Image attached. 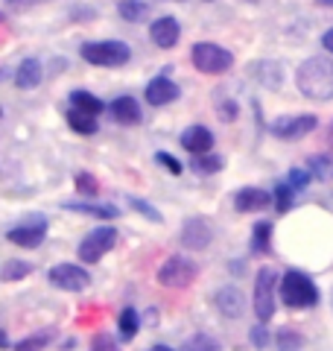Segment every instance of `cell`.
I'll use <instances>...</instances> for the list:
<instances>
[{"mask_svg": "<svg viewBox=\"0 0 333 351\" xmlns=\"http://www.w3.org/2000/svg\"><path fill=\"white\" fill-rule=\"evenodd\" d=\"M47 343H50V334H36V337L21 339V343L15 346V351H41Z\"/></svg>", "mask_w": 333, "mask_h": 351, "instance_id": "cell-32", "label": "cell"}, {"mask_svg": "<svg viewBox=\"0 0 333 351\" xmlns=\"http://www.w3.org/2000/svg\"><path fill=\"white\" fill-rule=\"evenodd\" d=\"M79 53L88 64H97V68H120L132 56L129 44L123 41H88L79 47Z\"/></svg>", "mask_w": 333, "mask_h": 351, "instance_id": "cell-3", "label": "cell"}, {"mask_svg": "<svg viewBox=\"0 0 333 351\" xmlns=\"http://www.w3.org/2000/svg\"><path fill=\"white\" fill-rule=\"evenodd\" d=\"M290 202H293V188L290 184H275V208L281 214L290 211Z\"/></svg>", "mask_w": 333, "mask_h": 351, "instance_id": "cell-30", "label": "cell"}, {"mask_svg": "<svg viewBox=\"0 0 333 351\" xmlns=\"http://www.w3.org/2000/svg\"><path fill=\"white\" fill-rule=\"evenodd\" d=\"M117 12H120V18H123V21H129V24H135V21H140L143 15L149 12V6L143 3V0H120Z\"/></svg>", "mask_w": 333, "mask_h": 351, "instance_id": "cell-24", "label": "cell"}, {"mask_svg": "<svg viewBox=\"0 0 333 351\" xmlns=\"http://www.w3.org/2000/svg\"><path fill=\"white\" fill-rule=\"evenodd\" d=\"M38 3H47V0H6V6L12 9V12H27V9L38 6Z\"/></svg>", "mask_w": 333, "mask_h": 351, "instance_id": "cell-39", "label": "cell"}, {"mask_svg": "<svg viewBox=\"0 0 333 351\" xmlns=\"http://www.w3.org/2000/svg\"><path fill=\"white\" fill-rule=\"evenodd\" d=\"M330 144H333V126H330Z\"/></svg>", "mask_w": 333, "mask_h": 351, "instance_id": "cell-45", "label": "cell"}, {"mask_svg": "<svg viewBox=\"0 0 333 351\" xmlns=\"http://www.w3.org/2000/svg\"><path fill=\"white\" fill-rule=\"evenodd\" d=\"M32 272V263L27 261H6L3 267H0V281H21L27 278Z\"/></svg>", "mask_w": 333, "mask_h": 351, "instance_id": "cell-23", "label": "cell"}, {"mask_svg": "<svg viewBox=\"0 0 333 351\" xmlns=\"http://www.w3.org/2000/svg\"><path fill=\"white\" fill-rule=\"evenodd\" d=\"M108 112H111V117H114L117 123H123V126H138L140 117H143L138 100H132V97H117V100L108 106Z\"/></svg>", "mask_w": 333, "mask_h": 351, "instance_id": "cell-17", "label": "cell"}, {"mask_svg": "<svg viewBox=\"0 0 333 351\" xmlns=\"http://www.w3.org/2000/svg\"><path fill=\"white\" fill-rule=\"evenodd\" d=\"M71 108H73V112H82V114L97 117V114L106 108V103L97 100V97L88 94V91H73V94H71Z\"/></svg>", "mask_w": 333, "mask_h": 351, "instance_id": "cell-20", "label": "cell"}, {"mask_svg": "<svg viewBox=\"0 0 333 351\" xmlns=\"http://www.w3.org/2000/svg\"><path fill=\"white\" fill-rule=\"evenodd\" d=\"M321 47H325L328 53H333V29H328L325 36H321Z\"/></svg>", "mask_w": 333, "mask_h": 351, "instance_id": "cell-41", "label": "cell"}, {"mask_svg": "<svg viewBox=\"0 0 333 351\" xmlns=\"http://www.w3.org/2000/svg\"><path fill=\"white\" fill-rule=\"evenodd\" d=\"M117 243V228L111 226H99L94 232H88L85 240L79 243V258L85 263H97L99 258H106V252H111Z\"/></svg>", "mask_w": 333, "mask_h": 351, "instance_id": "cell-7", "label": "cell"}, {"mask_svg": "<svg viewBox=\"0 0 333 351\" xmlns=\"http://www.w3.org/2000/svg\"><path fill=\"white\" fill-rule=\"evenodd\" d=\"M68 123H71V129L73 132H79V135H94L97 132V120L91 117V114H82V112H68Z\"/></svg>", "mask_w": 333, "mask_h": 351, "instance_id": "cell-26", "label": "cell"}, {"mask_svg": "<svg viewBox=\"0 0 333 351\" xmlns=\"http://www.w3.org/2000/svg\"><path fill=\"white\" fill-rule=\"evenodd\" d=\"M155 161L158 164H164V170L166 173H173V176H179L184 167H182V161L175 158V156H170V152H158V156H155Z\"/></svg>", "mask_w": 333, "mask_h": 351, "instance_id": "cell-35", "label": "cell"}, {"mask_svg": "<svg viewBox=\"0 0 333 351\" xmlns=\"http://www.w3.org/2000/svg\"><path fill=\"white\" fill-rule=\"evenodd\" d=\"M310 179H313V176H310L307 170H290V179H286V184H290L293 191H301V188H307V184H310Z\"/></svg>", "mask_w": 333, "mask_h": 351, "instance_id": "cell-36", "label": "cell"}, {"mask_svg": "<svg viewBox=\"0 0 333 351\" xmlns=\"http://www.w3.org/2000/svg\"><path fill=\"white\" fill-rule=\"evenodd\" d=\"M68 211H76V214H91V217H99V219H114L120 217V211L114 205H88V202H68L64 205Z\"/></svg>", "mask_w": 333, "mask_h": 351, "instance_id": "cell-21", "label": "cell"}, {"mask_svg": "<svg viewBox=\"0 0 333 351\" xmlns=\"http://www.w3.org/2000/svg\"><path fill=\"white\" fill-rule=\"evenodd\" d=\"M328 173H330V158L328 156H313V158H310V176L325 179Z\"/></svg>", "mask_w": 333, "mask_h": 351, "instance_id": "cell-34", "label": "cell"}, {"mask_svg": "<svg viewBox=\"0 0 333 351\" xmlns=\"http://www.w3.org/2000/svg\"><path fill=\"white\" fill-rule=\"evenodd\" d=\"M6 237H9V243H15L21 249H38L44 243V237H47V219L44 217H29L21 226L9 228Z\"/></svg>", "mask_w": 333, "mask_h": 351, "instance_id": "cell-8", "label": "cell"}, {"mask_svg": "<svg viewBox=\"0 0 333 351\" xmlns=\"http://www.w3.org/2000/svg\"><path fill=\"white\" fill-rule=\"evenodd\" d=\"M275 290H278V272L272 267L258 269V281H254V313L260 322H269L275 316Z\"/></svg>", "mask_w": 333, "mask_h": 351, "instance_id": "cell-5", "label": "cell"}, {"mask_svg": "<svg viewBox=\"0 0 333 351\" xmlns=\"http://www.w3.org/2000/svg\"><path fill=\"white\" fill-rule=\"evenodd\" d=\"M44 80V71H41V62L38 59H24L18 64L15 71V85L21 91H32V88H38Z\"/></svg>", "mask_w": 333, "mask_h": 351, "instance_id": "cell-18", "label": "cell"}, {"mask_svg": "<svg viewBox=\"0 0 333 351\" xmlns=\"http://www.w3.org/2000/svg\"><path fill=\"white\" fill-rule=\"evenodd\" d=\"M210 240H214V226H210L208 217H190L184 223V228H182V243L187 249L199 252V249L210 246Z\"/></svg>", "mask_w": 333, "mask_h": 351, "instance_id": "cell-11", "label": "cell"}, {"mask_svg": "<svg viewBox=\"0 0 333 351\" xmlns=\"http://www.w3.org/2000/svg\"><path fill=\"white\" fill-rule=\"evenodd\" d=\"M76 191L85 193V196H97L99 184H97V179L91 173H76Z\"/></svg>", "mask_w": 333, "mask_h": 351, "instance_id": "cell-31", "label": "cell"}, {"mask_svg": "<svg viewBox=\"0 0 333 351\" xmlns=\"http://www.w3.org/2000/svg\"><path fill=\"white\" fill-rule=\"evenodd\" d=\"M0 348H9V337H6V331H0Z\"/></svg>", "mask_w": 333, "mask_h": 351, "instance_id": "cell-42", "label": "cell"}, {"mask_svg": "<svg viewBox=\"0 0 333 351\" xmlns=\"http://www.w3.org/2000/svg\"><path fill=\"white\" fill-rule=\"evenodd\" d=\"M219 114H222V120H228V123H231V120L237 117V103L222 100V103H219Z\"/></svg>", "mask_w": 333, "mask_h": 351, "instance_id": "cell-40", "label": "cell"}, {"mask_svg": "<svg viewBox=\"0 0 333 351\" xmlns=\"http://www.w3.org/2000/svg\"><path fill=\"white\" fill-rule=\"evenodd\" d=\"M0 18H3V15H0Z\"/></svg>", "mask_w": 333, "mask_h": 351, "instance_id": "cell-48", "label": "cell"}, {"mask_svg": "<svg viewBox=\"0 0 333 351\" xmlns=\"http://www.w3.org/2000/svg\"><path fill=\"white\" fill-rule=\"evenodd\" d=\"M184 351H219V343L217 339H210L208 334H199V337H193L190 343H187Z\"/></svg>", "mask_w": 333, "mask_h": 351, "instance_id": "cell-33", "label": "cell"}, {"mask_svg": "<svg viewBox=\"0 0 333 351\" xmlns=\"http://www.w3.org/2000/svg\"><path fill=\"white\" fill-rule=\"evenodd\" d=\"M182 147L187 152H193V156H202V152H210V147H214V132H210L208 126H187L182 132Z\"/></svg>", "mask_w": 333, "mask_h": 351, "instance_id": "cell-14", "label": "cell"}, {"mask_svg": "<svg viewBox=\"0 0 333 351\" xmlns=\"http://www.w3.org/2000/svg\"><path fill=\"white\" fill-rule=\"evenodd\" d=\"M319 126V117L316 114H295V117H278L275 123L269 126V132L275 138H284V141H293V138H301V135H310Z\"/></svg>", "mask_w": 333, "mask_h": 351, "instance_id": "cell-10", "label": "cell"}, {"mask_svg": "<svg viewBox=\"0 0 333 351\" xmlns=\"http://www.w3.org/2000/svg\"><path fill=\"white\" fill-rule=\"evenodd\" d=\"M149 36H152V41L158 44L161 50H170V47H175V44H179V38H182V24H179L175 18L164 15V18H158V21H152Z\"/></svg>", "mask_w": 333, "mask_h": 351, "instance_id": "cell-12", "label": "cell"}, {"mask_svg": "<svg viewBox=\"0 0 333 351\" xmlns=\"http://www.w3.org/2000/svg\"><path fill=\"white\" fill-rule=\"evenodd\" d=\"M278 351H301L304 348V337L298 334V331H293V328H284L281 334H278Z\"/></svg>", "mask_w": 333, "mask_h": 351, "instance_id": "cell-27", "label": "cell"}, {"mask_svg": "<svg viewBox=\"0 0 333 351\" xmlns=\"http://www.w3.org/2000/svg\"><path fill=\"white\" fill-rule=\"evenodd\" d=\"M190 167L199 176H210V173H219L222 167H225V161H222V156H210V152H202V156H193Z\"/></svg>", "mask_w": 333, "mask_h": 351, "instance_id": "cell-22", "label": "cell"}, {"mask_svg": "<svg viewBox=\"0 0 333 351\" xmlns=\"http://www.w3.org/2000/svg\"><path fill=\"white\" fill-rule=\"evenodd\" d=\"M0 117H3V108H0Z\"/></svg>", "mask_w": 333, "mask_h": 351, "instance_id": "cell-46", "label": "cell"}, {"mask_svg": "<svg viewBox=\"0 0 333 351\" xmlns=\"http://www.w3.org/2000/svg\"><path fill=\"white\" fill-rule=\"evenodd\" d=\"M47 278H50L53 287L68 290V293H82L88 284H91V276H88L82 267H76V263H56V267L47 272Z\"/></svg>", "mask_w": 333, "mask_h": 351, "instance_id": "cell-9", "label": "cell"}, {"mask_svg": "<svg viewBox=\"0 0 333 351\" xmlns=\"http://www.w3.org/2000/svg\"><path fill=\"white\" fill-rule=\"evenodd\" d=\"M147 100L152 106H166V103L179 100V85L173 80H166V76H158V80H152L147 85Z\"/></svg>", "mask_w": 333, "mask_h": 351, "instance_id": "cell-16", "label": "cell"}, {"mask_svg": "<svg viewBox=\"0 0 333 351\" xmlns=\"http://www.w3.org/2000/svg\"><path fill=\"white\" fill-rule=\"evenodd\" d=\"M129 208H135V211H140L147 219H152V223H164V217L158 214V208L149 205V202H143V199H138V196H129Z\"/></svg>", "mask_w": 333, "mask_h": 351, "instance_id": "cell-29", "label": "cell"}, {"mask_svg": "<svg viewBox=\"0 0 333 351\" xmlns=\"http://www.w3.org/2000/svg\"><path fill=\"white\" fill-rule=\"evenodd\" d=\"M319 3H321V6H333V0H319Z\"/></svg>", "mask_w": 333, "mask_h": 351, "instance_id": "cell-44", "label": "cell"}, {"mask_svg": "<svg viewBox=\"0 0 333 351\" xmlns=\"http://www.w3.org/2000/svg\"><path fill=\"white\" fill-rule=\"evenodd\" d=\"M91 351H120V348H117V343L108 334H97L94 343H91Z\"/></svg>", "mask_w": 333, "mask_h": 351, "instance_id": "cell-37", "label": "cell"}, {"mask_svg": "<svg viewBox=\"0 0 333 351\" xmlns=\"http://www.w3.org/2000/svg\"><path fill=\"white\" fill-rule=\"evenodd\" d=\"M269 243H272V226L269 223H258V226H254L251 249L254 252H269Z\"/></svg>", "mask_w": 333, "mask_h": 351, "instance_id": "cell-28", "label": "cell"}, {"mask_svg": "<svg viewBox=\"0 0 333 351\" xmlns=\"http://www.w3.org/2000/svg\"><path fill=\"white\" fill-rule=\"evenodd\" d=\"M298 91L310 100H333V62L325 56L307 59L295 73Z\"/></svg>", "mask_w": 333, "mask_h": 351, "instance_id": "cell-1", "label": "cell"}, {"mask_svg": "<svg viewBox=\"0 0 333 351\" xmlns=\"http://www.w3.org/2000/svg\"><path fill=\"white\" fill-rule=\"evenodd\" d=\"M208 3H210V0H208Z\"/></svg>", "mask_w": 333, "mask_h": 351, "instance_id": "cell-49", "label": "cell"}, {"mask_svg": "<svg viewBox=\"0 0 333 351\" xmlns=\"http://www.w3.org/2000/svg\"><path fill=\"white\" fill-rule=\"evenodd\" d=\"M251 76L260 85H266V88H278V85H281V80H284L281 64H278V62H254L251 64Z\"/></svg>", "mask_w": 333, "mask_h": 351, "instance_id": "cell-19", "label": "cell"}, {"mask_svg": "<svg viewBox=\"0 0 333 351\" xmlns=\"http://www.w3.org/2000/svg\"><path fill=\"white\" fill-rule=\"evenodd\" d=\"M175 3H182V0H175Z\"/></svg>", "mask_w": 333, "mask_h": 351, "instance_id": "cell-47", "label": "cell"}, {"mask_svg": "<svg viewBox=\"0 0 333 351\" xmlns=\"http://www.w3.org/2000/svg\"><path fill=\"white\" fill-rule=\"evenodd\" d=\"M251 346L254 348H269V331H266L263 325H258V328H251Z\"/></svg>", "mask_w": 333, "mask_h": 351, "instance_id": "cell-38", "label": "cell"}, {"mask_svg": "<svg viewBox=\"0 0 333 351\" xmlns=\"http://www.w3.org/2000/svg\"><path fill=\"white\" fill-rule=\"evenodd\" d=\"M217 307L228 319H240V316L246 313V299H243V293L237 287H222L217 293Z\"/></svg>", "mask_w": 333, "mask_h": 351, "instance_id": "cell-15", "label": "cell"}, {"mask_svg": "<svg viewBox=\"0 0 333 351\" xmlns=\"http://www.w3.org/2000/svg\"><path fill=\"white\" fill-rule=\"evenodd\" d=\"M138 328H140V319H138V311L135 307H126L123 313H120V337L126 339H135L138 337Z\"/></svg>", "mask_w": 333, "mask_h": 351, "instance_id": "cell-25", "label": "cell"}, {"mask_svg": "<svg viewBox=\"0 0 333 351\" xmlns=\"http://www.w3.org/2000/svg\"><path fill=\"white\" fill-rule=\"evenodd\" d=\"M196 276H199V267H196L190 258H182V255L166 258L164 267L158 269V281L164 284V287H170V290L190 287V284L196 281Z\"/></svg>", "mask_w": 333, "mask_h": 351, "instance_id": "cell-6", "label": "cell"}, {"mask_svg": "<svg viewBox=\"0 0 333 351\" xmlns=\"http://www.w3.org/2000/svg\"><path fill=\"white\" fill-rule=\"evenodd\" d=\"M190 59L196 64V71L210 73V76L225 73V71H231V64H234V56H231L225 47L214 44V41H199V44H193Z\"/></svg>", "mask_w": 333, "mask_h": 351, "instance_id": "cell-4", "label": "cell"}, {"mask_svg": "<svg viewBox=\"0 0 333 351\" xmlns=\"http://www.w3.org/2000/svg\"><path fill=\"white\" fill-rule=\"evenodd\" d=\"M281 299L286 307H295V311H304V307L319 304V287L316 281L307 276V272L290 269L281 281Z\"/></svg>", "mask_w": 333, "mask_h": 351, "instance_id": "cell-2", "label": "cell"}, {"mask_svg": "<svg viewBox=\"0 0 333 351\" xmlns=\"http://www.w3.org/2000/svg\"><path fill=\"white\" fill-rule=\"evenodd\" d=\"M149 351H175V348H170V346H152Z\"/></svg>", "mask_w": 333, "mask_h": 351, "instance_id": "cell-43", "label": "cell"}, {"mask_svg": "<svg viewBox=\"0 0 333 351\" xmlns=\"http://www.w3.org/2000/svg\"><path fill=\"white\" fill-rule=\"evenodd\" d=\"M272 205V193L263 191V188H243L234 196V208L243 214H251V211H266Z\"/></svg>", "mask_w": 333, "mask_h": 351, "instance_id": "cell-13", "label": "cell"}]
</instances>
